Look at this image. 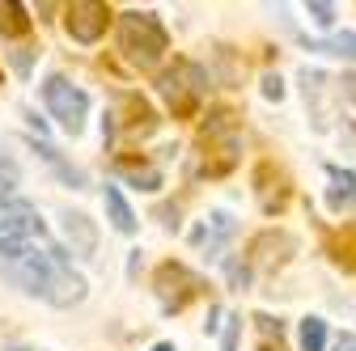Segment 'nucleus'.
<instances>
[{
	"label": "nucleus",
	"instance_id": "f257e3e1",
	"mask_svg": "<svg viewBox=\"0 0 356 351\" xmlns=\"http://www.w3.org/2000/svg\"><path fill=\"white\" fill-rule=\"evenodd\" d=\"M0 275L13 288H22L26 296H38V300L56 305V309H68V305L85 296V280L72 271L68 254L51 237H38L22 250L0 254Z\"/></svg>",
	"mask_w": 356,
	"mask_h": 351
},
{
	"label": "nucleus",
	"instance_id": "f03ea898",
	"mask_svg": "<svg viewBox=\"0 0 356 351\" xmlns=\"http://www.w3.org/2000/svg\"><path fill=\"white\" fill-rule=\"evenodd\" d=\"M238 131H242V119L229 106L208 110V119L200 127V140H195L204 178H225V173L238 165Z\"/></svg>",
	"mask_w": 356,
	"mask_h": 351
},
{
	"label": "nucleus",
	"instance_id": "7ed1b4c3",
	"mask_svg": "<svg viewBox=\"0 0 356 351\" xmlns=\"http://www.w3.org/2000/svg\"><path fill=\"white\" fill-rule=\"evenodd\" d=\"M170 47V34L153 13H123L119 17V51L136 64V68H153Z\"/></svg>",
	"mask_w": 356,
	"mask_h": 351
},
{
	"label": "nucleus",
	"instance_id": "20e7f679",
	"mask_svg": "<svg viewBox=\"0 0 356 351\" xmlns=\"http://www.w3.org/2000/svg\"><path fill=\"white\" fill-rule=\"evenodd\" d=\"M157 89H161V98L170 102L174 119H191V114L200 110L204 94H208V72H204L195 60H174V68H165V72L157 76Z\"/></svg>",
	"mask_w": 356,
	"mask_h": 351
},
{
	"label": "nucleus",
	"instance_id": "39448f33",
	"mask_svg": "<svg viewBox=\"0 0 356 351\" xmlns=\"http://www.w3.org/2000/svg\"><path fill=\"white\" fill-rule=\"evenodd\" d=\"M153 288H157V300H161V309L165 314H183L191 300H200L204 296V280L191 271V267H183V262H161V267L153 271Z\"/></svg>",
	"mask_w": 356,
	"mask_h": 351
},
{
	"label": "nucleus",
	"instance_id": "423d86ee",
	"mask_svg": "<svg viewBox=\"0 0 356 351\" xmlns=\"http://www.w3.org/2000/svg\"><path fill=\"white\" fill-rule=\"evenodd\" d=\"M38 237H47V229H42L38 221V212L30 199L13 195V199H0V254H9V250H22Z\"/></svg>",
	"mask_w": 356,
	"mask_h": 351
},
{
	"label": "nucleus",
	"instance_id": "0eeeda50",
	"mask_svg": "<svg viewBox=\"0 0 356 351\" xmlns=\"http://www.w3.org/2000/svg\"><path fill=\"white\" fill-rule=\"evenodd\" d=\"M42 102H47V110H51V119L68 131V136H76V131L85 127V110H89V98L76 89L72 80H64V76H47L42 80Z\"/></svg>",
	"mask_w": 356,
	"mask_h": 351
},
{
	"label": "nucleus",
	"instance_id": "6e6552de",
	"mask_svg": "<svg viewBox=\"0 0 356 351\" xmlns=\"http://www.w3.org/2000/svg\"><path fill=\"white\" fill-rule=\"evenodd\" d=\"M153 127H157L153 106H149L140 94H123V98L115 102V114L102 123V136H115V131H123V136H149Z\"/></svg>",
	"mask_w": 356,
	"mask_h": 351
},
{
	"label": "nucleus",
	"instance_id": "1a4fd4ad",
	"mask_svg": "<svg viewBox=\"0 0 356 351\" xmlns=\"http://www.w3.org/2000/svg\"><path fill=\"white\" fill-rule=\"evenodd\" d=\"M111 26V9L102 0H72L64 9V30L76 38V42H98Z\"/></svg>",
	"mask_w": 356,
	"mask_h": 351
},
{
	"label": "nucleus",
	"instance_id": "9d476101",
	"mask_svg": "<svg viewBox=\"0 0 356 351\" xmlns=\"http://www.w3.org/2000/svg\"><path fill=\"white\" fill-rule=\"evenodd\" d=\"M289 195H293L289 173L280 165H272V161H259L254 165V199H259V207L267 216H280L289 207Z\"/></svg>",
	"mask_w": 356,
	"mask_h": 351
},
{
	"label": "nucleus",
	"instance_id": "9b49d317",
	"mask_svg": "<svg viewBox=\"0 0 356 351\" xmlns=\"http://www.w3.org/2000/svg\"><path fill=\"white\" fill-rule=\"evenodd\" d=\"M297 250V241L289 237V233H280V229H267V233H259L254 241H250V258L259 262V267H267V271H276V267H284L289 262V254Z\"/></svg>",
	"mask_w": 356,
	"mask_h": 351
},
{
	"label": "nucleus",
	"instance_id": "f8f14e48",
	"mask_svg": "<svg viewBox=\"0 0 356 351\" xmlns=\"http://www.w3.org/2000/svg\"><path fill=\"white\" fill-rule=\"evenodd\" d=\"M327 254H331V262H335V267H343V271H356V225H343V229H335V233L327 237Z\"/></svg>",
	"mask_w": 356,
	"mask_h": 351
},
{
	"label": "nucleus",
	"instance_id": "ddd939ff",
	"mask_svg": "<svg viewBox=\"0 0 356 351\" xmlns=\"http://www.w3.org/2000/svg\"><path fill=\"white\" fill-rule=\"evenodd\" d=\"M64 233L76 246V254H94L98 250V233H94V225H89V216H81V212L64 216Z\"/></svg>",
	"mask_w": 356,
	"mask_h": 351
},
{
	"label": "nucleus",
	"instance_id": "4468645a",
	"mask_svg": "<svg viewBox=\"0 0 356 351\" xmlns=\"http://www.w3.org/2000/svg\"><path fill=\"white\" fill-rule=\"evenodd\" d=\"M327 178H331V191H327V203L335 212H343L356 195V173L352 169H339V165H327Z\"/></svg>",
	"mask_w": 356,
	"mask_h": 351
},
{
	"label": "nucleus",
	"instance_id": "2eb2a0df",
	"mask_svg": "<svg viewBox=\"0 0 356 351\" xmlns=\"http://www.w3.org/2000/svg\"><path fill=\"white\" fill-rule=\"evenodd\" d=\"M115 165H119V173H123V178H127V182H136L140 191H157V187H161V173H157L149 161H136V157H119Z\"/></svg>",
	"mask_w": 356,
	"mask_h": 351
},
{
	"label": "nucleus",
	"instance_id": "dca6fc26",
	"mask_svg": "<svg viewBox=\"0 0 356 351\" xmlns=\"http://www.w3.org/2000/svg\"><path fill=\"white\" fill-rule=\"evenodd\" d=\"M0 34L5 38H26L30 34V17L17 0H0Z\"/></svg>",
	"mask_w": 356,
	"mask_h": 351
},
{
	"label": "nucleus",
	"instance_id": "f3484780",
	"mask_svg": "<svg viewBox=\"0 0 356 351\" xmlns=\"http://www.w3.org/2000/svg\"><path fill=\"white\" fill-rule=\"evenodd\" d=\"M305 51H323V55H343V60H356V34H331V38H305Z\"/></svg>",
	"mask_w": 356,
	"mask_h": 351
},
{
	"label": "nucleus",
	"instance_id": "a211bd4d",
	"mask_svg": "<svg viewBox=\"0 0 356 351\" xmlns=\"http://www.w3.org/2000/svg\"><path fill=\"white\" fill-rule=\"evenodd\" d=\"M106 212H111V225L119 233H136V216H131V207H127L119 187H106Z\"/></svg>",
	"mask_w": 356,
	"mask_h": 351
},
{
	"label": "nucleus",
	"instance_id": "6ab92c4d",
	"mask_svg": "<svg viewBox=\"0 0 356 351\" xmlns=\"http://www.w3.org/2000/svg\"><path fill=\"white\" fill-rule=\"evenodd\" d=\"M254 330H259V351H284V326H280V318L259 314Z\"/></svg>",
	"mask_w": 356,
	"mask_h": 351
},
{
	"label": "nucleus",
	"instance_id": "aec40b11",
	"mask_svg": "<svg viewBox=\"0 0 356 351\" xmlns=\"http://www.w3.org/2000/svg\"><path fill=\"white\" fill-rule=\"evenodd\" d=\"M323 347H327V322L305 318L301 322V351H323Z\"/></svg>",
	"mask_w": 356,
	"mask_h": 351
},
{
	"label": "nucleus",
	"instance_id": "412c9836",
	"mask_svg": "<svg viewBox=\"0 0 356 351\" xmlns=\"http://www.w3.org/2000/svg\"><path fill=\"white\" fill-rule=\"evenodd\" d=\"M17 165H13V157H5L0 153V199H13L17 195Z\"/></svg>",
	"mask_w": 356,
	"mask_h": 351
},
{
	"label": "nucleus",
	"instance_id": "4be33fe9",
	"mask_svg": "<svg viewBox=\"0 0 356 351\" xmlns=\"http://www.w3.org/2000/svg\"><path fill=\"white\" fill-rule=\"evenodd\" d=\"M38 153H42V157H47V161H51V165H56V169L64 173V178H68L72 187H81V182H85V178H81V169H72V165H64V161H60V153H56L51 144H38Z\"/></svg>",
	"mask_w": 356,
	"mask_h": 351
},
{
	"label": "nucleus",
	"instance_id": "5701e85b",
	"mask_svg": "<svg viewBox=\"0 0 356 351\" xmlns=\"http://www.w3.org/2000/svg\"><path fill=\"white\" fill-rule=\"evenodd\" d=\"M225 271H229V284H234V288H246V284H250V267H246V262L229 258V262H225Z\"/></svg>",
	"mask_w": 356,
	"mask_h": 351
},
{
	"label": "nucleus",
	"instance_id": "b1692460",
	"mask_svg": "<svg viewBox=\"0 0 356 351\" xmlns=\"http://www.w3.org/2000/svg\"><path fill=\"white\" fill-rule=\"evenodd\" d=\"M309 17H314L318 26H335V9L323 5V0H309Z\"/></svg>",
	"mask_w": 356,
	"mask_h": 351
},
{
	"label": "nucleus",
	"instance_id": "393cba45",
	"mask_svg": "<svg viewBox=\"0 0 356 351\" xmlns=\"http://www.w3.org/2000/svg\"><path fill=\"white\" fill-rule=\"evenodd\" d=\"M263 94L272 98V102H280V98H284V80H280V76H263Z\"/></svg>",
	"mask_w": 356,
	"mask_h": 351
},
{
	"label": "nucleus",
	"instance_id": "a878e982",
	"mask_svg": "<svg viewBox=\"0 0 356 351\" xmlns=\"http://www.w3.org/2000/svg\"><path fill=\"white\" fill-rule=\"evenodd\" d=\"M238 330H242V318H229V326H225V351H238Z\"/></svg>",
	"mask_w": 356,
	"mask_h": 351
},
{
	"label": "nucleus",
	"instance_id": "bb28decb",
	"mask_svg": "<svg viewBox=\"0 0 356 351\" xmlns=\"http://www.w3.org/2000/svg\"><path fill=\"white\" fill-rule=\"evenodd\" d=\"M339 89H343L348 98H356V76H343V80H339Z\"/></svg>",
	"mask_w": 356,
	"mask_h": 351
},
{
	"label": "nucleus",
	"instance_id": "cd10ccee",
	"mask_svg": "<svg viewBox=\"0 0 356 351\" xmlns=\"http://www.w3.org/2000/svg\"><path fill=\"white\" fill-rule=\"evenodd\" d=\"M335 351H356V339H352V334H343V339H339V347H335Z\"/></svg>",
	"mask_w": 356,
	"mask_h": 351
},
{
	"label": "nucleus",
	"instance_id": "c85d7f7f",
	"mask_svg": "<svg viewBox=\"0 0 356 351\" xmlns=\"http://www.w3.org/2000/svg\"><path fill=\"white\" fill-rule=\"evenodd\" d=\"M153 351H174V343H157V347H153Z\"/></svg>",
	"mask_w": 356,
	"mask_h": 351
}]
</instances>
